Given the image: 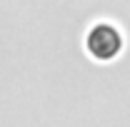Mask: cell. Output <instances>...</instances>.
I'll list each match as a JSON object with an SVG mask.
<instances>
[{
    "label": "cell",
    "instance_id": "obj_1",
    "mask_svg": "<svg viewBox=\"0 0 130 127\" xmlns=\"http://www.w3.org/2000/svg\"><path fill=\"white\" fill-rule=\"evenodd\" d=\"M125 48V35L120 32L118 25L108 23V20H100L95 23L88 35H85V50L88 55L95 60V62H110L115 60Z\"/></svg>",
    "mask_w": 130,
    "mask_h": 127
}]
</instances>
